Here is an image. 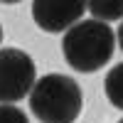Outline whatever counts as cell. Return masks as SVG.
<instances>
[{
    "mask_svg": "<svg viewBox=\"0 0 123 123\" xmlns=\"http://www.w3.org/2000/svg\"><path fill=\"white\" fill-rule=\"evenodd\" d=\"M116 47V32L104 20H79L62 37V54L76 71H98L108 64Z\"/></svg>",
    "mask_w": 123,
    "mask_h": 123,
    "instance_id": "cell-1",
    "label": "cell"
},
{
    "mask_svg": "<svg viewBox=\"0 0 123 123\" xmlns=\"http://www.w3.org/2000/svg\"><path fill=\"white\" fill-rule=\"evenodd\" d=\"M81 106V86L67 74H44L30 91V111L42 123H74Z\"/></svg>",
    "mask_w": 123,
    "mask_h": 123,
    "instance_id": "cell-2",
    "label": "cell"
},
{
    "mask_svg": "<svg viewBox=\"0 0 123 123\" xmlns=\"http://www.w3.org/2000/svg\"><path fill=\"white\" fill-rule=\"evenodd\" d=\"M37 81L35 62L17 47L0 49V104H15L32 91Z\"/></svg>",
    "mask_w": 123,
    "mask_h": 123,
    "instance_id": "cell-3",
    "label": "cell"
},
{
    "mask_svg": "<svg viewBox=\"0 0 123 123\" xmlns=\"http://www.w3.org/2000/svg\"><path fill=\"white\" fill-rule=\"evenodd\" d=\"M86 10V0H32V20L49 35L67 32Z\"/></svg>",
    "mask_w": 123,
    "mask_h": 123,
    "instance_id": "cell-4",
    "label": "cell"
},
{
    "mask_svg": "<svg viewBox=\"0 0 123 123\" xmlns=\"http://www.w3.org/2000/svg\"><path fill=\"white\" fill-rule=\"evenodd\" d=\"M86 7L96 20L104 22L123 20V0H86Z\"/></svg>",
    "mask_w": 123,
    "mask_h": 123,
    "instance_id": "cell-5",
    "label": "cell"
},
{
    "mask_svg": "<svg viewBox=\"0 0 123 123\" xmlns=\"http://www.w3.org/2000/svg\"><path fill=\"white\" fill-rule=\"evenodd\" d=\"M104 91H106V98L111 101V104L123 111V62L116 64V67L106 74V79H104Z\"/></svg>",
    "mask_w": 123,
    "mask_h": 123,
    "instance_id": "cell-6",
    "label": "cell"
},
{
    "mask_svg": "<svg viewBox=\"0 0 123 123\" xmlns=\"http://www.w3.org/2000/svg\"><path fill=\"white\" fill-rule=\"evenodd\" d=\"M0 123H30L27 116L12 104H0Z\"/></svg>",
    "mask_w": 123,
    "mask_h": 123,
    "instance_id": "cell-7",
    "label": "cell"
},
{
    "mask_svg": "<svg viewBox=\"0 0 123 123\" xmlns=\"http://www.w3.org/2000/svg\"><path fill=\"white\" fill-rule=\"evenodd\" d=\"M116 39H118V44L123 49V20H121V25H118V32H116Z\"/></svg>",
    "mask_w": 123,
    "mask_h": 123,
    "instance_id": "cell-8",
    "label": "cell"
},
{
    "mask_svg": "<svg viewBox=\"0 0 123 123\" xmlns=\"http://www.w3.org/2000/svg\"><path fill=\"white\" fill-rule=\"evenodd\" d=\"M0 3H5V5H15V3H22V0H0Z\"/></svg>",
    "mask_w": 123,
    "mask_h": 123,
    "instance_id": "cell-9",
    "label": "cell"
},
{
    "mask_svg": "<svg viewBox=\"0 0 123 123\" xmlns=\"http://www.w3.org/2000/svg\"><path fill=\"white\" fill-rule=\"evenodd\" d=\"M0 42H3V27H0Z\"/></svg>",
    "mask_w": 123,
    "mask_h": 123,
    "instance_id": "cell-10",
    "label": "cell"
},
{
    "mask_svg": "<svg viewBox=\"0 0 123 123\" xmlns=\"http://www.w3.org/2000/svg\"><path fill=\"white\" fill-rule=\"evenodd\" d=\"M118 123H123V118H121V121H118Z\"/></svg>",
    "mask_w": 123,
    "mask_h": 123,
    "instance_id": "cell-11",
    "label": "cell"
}]
</instances>
